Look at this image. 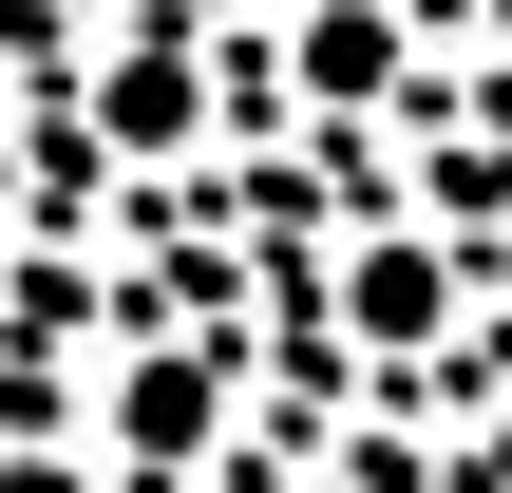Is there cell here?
I'll return each mask as SVG.
<instances>
[{"label":"cell","instance_id":"6da1fadb","mask_svg":"<svg viewBox=\"0 0 512 493\" xmlns=\"http://www.w3.org/2000/svg\"><path fill=\"white\" fill-rule=\"evenodd\" d=\"M380 76H399V19L380 0H323L304 19V95H380Z\"/></svg>","mask_w":512,"mask_h":493}]
</instances>
